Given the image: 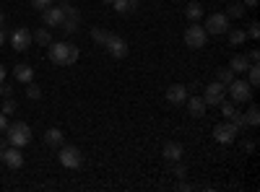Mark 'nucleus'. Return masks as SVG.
<instances>
[{
  "label": "nucleus",
  "mask_w": 260,
  "mask_h": 192,
  "mask_svg": "<svg viewBox=\"0 0 260 192\" xmlns=\"http://www.w3.org/2000/svg\"><path fill=\"white\" fill-rule=\"evenodd\" d=\"M224 96H226V86H224V83H219V81L208 83V86L203 89V101H206V106H219V104L224 101Z\"/></svg>",
  "instance_id": "7"
},
{
  "label": "nucleus",
  "mask_w": 260,
  "mask_h": 192,
  "mask_svg": "<svg viewBox=\"0 0 260 192\" xmlns=\"http://www.w3.org/2000/svg\"><path fill=\"white\" fill-rule=\"evenodd\" d=\"M242 117H245V125H247V127H257V125H260V106H257V104H250L247 112H245Z\"/></svg>",
  "instance_id": "18"
},
{
  "label": "nucleus",
  "mask_w": 260,
  "mask_h": 192,
  "mask_svg": "<svg viewBox=\"0 0 260 192\" xmlns=\"http://www.w3.org/2000/svg\"><path fill=\"white\" fill-rule=\"evenodd\" d=\"M219 106H221V112H224V117H226V120H232V117H234V112H237L234 101H221Z\"/></svg>",
  "instance_id": "29"
},
{
  "label": "nucleus",
  "mask_w": 260,
  "mask_h": 192,
  "mask_svg": "<svg viewBox=\"0 0 260 192\" xmlns=\"http://www.w3.org/2000/svg\"><path fill=\"white\" fill-rule=\"evenodd\" d=\"M216 81L224 83V86H229V83L234 81V73H232L229 68H221V70H216Z\"/></svg>",
  "instance_id": "24"
},
{
  "label": "nucleus",
  "mask_w": 260,
  "mask_h": 192,
  "mask_svg": "<svg viewBox=\"0 0 260 192\" xmlns=\"http://www.w3.org/2000/svg\"><path fill=\"white\" fill-rule=\"evenodd\" d=\"M226 16H229V18H242V16H245V6H242V3H232V6L226 8Z\"/></svg>",
  "instance_id": "26"
},
{
  "label": "nucleus",
  "mask_w": 260,
  "mask_h": 192,
  "mask_svg": "<svg viewBox=\"0 0 260 192\" xmlns=\"http://www.w3.org/2000/svg\"><path fill=\"white\" fill-rule=\"evenodd\" d=\"M185 104H187V112H190L192 117H203V114H206V101H203V96H187Z\"/></svg>",
  "instance_id": "15"
},
{
  "label": "nucleus",
  "mask_w": 260,
  "mask_h": 192,
  "mask_svg": "<svg viewBox=\"0 0 260 192\" xmlns=\"http://www.w3.org/2000/svg\"><path fill=\"white\" fill-rule=\"evenodd\" d=\"M42 21H45V26H50V29H60L62 26V21H65V13H62V8L57 6H50V8H45L42 11Z\"/></svg>",
  "instance_id": "11"
},
{
  "label": "nucleus",
  "mask_w": 260,
  "mask_h": 192,
  "mask_svg": "<svg viewBox=\"0 0 260 192\" xmlns=\"http://www.w3.org/2000/svg\"><path fill=\"white\" fill-rule=\"evenodd\" d=\"M250 68V60H247V55H234L232 57V62H229V70L237 75V73H245Z\"/></svg>",
  "instance_id": "17"
},
{
  "label": "nucleus",
  "mask_w": 260,
  "mask_h": 192,
  "mask_svg": "<svg viewBox=\"0 0 260 192\" xmlns=\"http://www.w3.org/2000/svg\"><path fill=\"white\" fill-rule=\"evenodd\" d=\"M45 143L52 145V148H60L62 145V133L57 130V127H50V130L45 133Z\"/></svg>",
  "instance_id": "20"
},
{
  "label": "nucleus",
  "mask_w": 260,
  "mask_h": 192,
  "mask_svg": "<svg viewBox=\"0 0 260 192\" xmlns=\"http://www.w3.org/2000/svg\"><path fill=\"white\" fill-rule=\"evenodd\" d=\"M31 42H34V36H31V31L26 26H18V29L11 31V47L16 52H26L31 47Z\"/></svg>",
  "instance_id": "8"
},
{
  "label": "nucleus",
  "mask_w": 260,
  "mask_h": 192,
  "mask_svg": "<svg viewBox=\"0 0 260 192\" xmlns=\"http://www.w3.org/2000/svg\"><path fill=\"white\" fill-rule=\"evenodd\" d=\"M6 138H8V143H11V145L24 148V145H29V143H31V127H29L26 122H13V125H8Z\"/></svg>",
  "instance_id": "2"
},
{
  "label": "nucleus",
  "mask_w": 260,
  "mask_h": 192,
  "mask_svg": "<svg viewBox=\"0 0 260 192\" xmlns=\"http://www.w3.org/2000/svg\"><path fill=\"white\" fill-rule=\"evenodd\" d=\"M182 153H185V148H182V143H167L164 148H161V156L167 159V161H180L182 159Z\"/></svg>",
  "instance_id": "14"
},
{
  "label": "nucleus",
  "mask_w": 260,
  "mask_h": 192,
  "mask_svg": "<svg viewBox=\"0 0 260 192\" xmlns=\"http://www.w3.org/2000/svg\"><path fill=\"white\" fill-rule=\"evenodd\" d=\"M8 125H11V122H8V117H6L3 112H0V133H6V130H8Z\"/></svg>",
  "instance_id": "36"
},
{
  "label": "nucleus",
  "mask_w": 260,
  "mask_h": 192,
  "mask_svg": "<svg viewBox=\"0 0 260 192\" xmlns=\"http://www.w3.org/2000/svg\"><path fill=\"white\" fill-rule=\"evenodd\" d=\"M206 42H208L206 29L198 24V21H192V24L185 29V45H187L190 50H203V47H206Z\"/></svg>",
  "instance_id": "3"
},
{
  "label": "nucleus",
  "mask_w": 260,
  "mask_h": 192,
  "mask_svg": "<svg viewBox=\"0 0 260 192\" xmlns=\"http://www.w3.org/2000/svg\"><path fill=\"white\" fill-rule=\"evenodd\" d=\"M242 6H245V8H255L257 0H242Z\"/></svg>",
  "instance_id": "40"
},
{
  "label": "nucleus",
  "mask_w": 260,
  "mask_h": 192,
  "mask_svg": "<svg viewBox=\"0 0 260 192\" xmlns=\"http://www.w3.org/2000/svg\"><path fill=\"white\" fill-rule=\"evenodd\" d=\"M60 8H62V13H65V18H81V13L71 6V3H60Z\"/></svg>",
  "instance_id": "30"
},
{
  "label": "nucleus",
  "mask_w": 260,
  "mask_h": 192,
  "mask_svg": "<svg viewBox=\"0 0 260 192\" xmlns=\"http://www.w3.org/2000/svg\"><path fill=\"white\" fill-rule=\"evenodd\" d=\"M104 47H107V52H110L112 57H117V60H122V57H127V42L122 39V36H117V34H110L107 36V42H104Z\"/></svg>",
  "instance_id": "10"
},
{
  "label": "nucleus",
  "mask_w": 260,
  "mask_h": 192,
  "mask_svg": "<svg viewBox=\"0 0 260 192\" xmlns=\"http://www.w3.org/2000/svg\"><path fill=\"white\" fill-rule=\"evenodd\" d=\"M11 94H13V86H11V83H6V81H3V83H0V96H6V99H8Z\"/></svg>",
  "instance_id": "35"
},
{
  "label": "nucleus",
  "mask_w": 260,
  "mask_h": 192,
  "mask_svg": "<svg viewBox=\"0 0 260 192\" xmlns=\"http://www.w3.org/2000/svg\"><path fill=\"white\" fill-rule=\"evenodd\" d=\"M107 36H110V31H104V29H99V26H94V29H91V39H94V42H99V45H104Z\"/></svg>",
  "instance_id": "28"
},
{
  "label": "nucleus",
  "mask_w": 260,
  "mask_h": 192,
  "mask_svg": "<svg viewBox=\"0 0 260 192\" xmlns=\"http://www.w3.org/2000/svg\"><path fill=\"white\" fill-rule=\"evenodd\" d=\"M31 6H34L37 11H45V8L52 6V0H31Z\"/></svg>",
  "instance_id": "34"
},
{
  "label": "nucleus",
  "mask_w": 260,
  "mask_h": 192,
  "mask_svg": "<svg viewBox=\"0 0 260 192\" xmlns=\"http://www.w3.org/2000/svg\"><path fill=\"white\" fill-rule=\"evenodd\" d=\"M237 133H240V127H237L234 122H219V125L213 127V138L219 140V143H224V145H229L237 138Z\"/></svg>",
  "instance_id": "9"
},
{
  "label": "nucleus",
  "mask_w": 260,
  "mask_h": 192,
  "mask_svg": "<svg viewBox=\"0 0 260 192\" xmlns=\"http://www.w3.org/2000/svg\"><path fill=\"white\" fill-rule=\"evenodd\" d=\"M13 112H16V101L8 96V99H6V104H3V114H6V117H11Z\"/></svg>",
  "instance_id": "32"
},
{
  "label": "nucleus",
  "mask_w": 260,
  "mask_h": 192,
  "mask_svg": "<svg viewBox=\"0 0 260 192\" xmlns=\"http://www.w3.org/2000/svg\"><path fill=\"white\" fill-rule=\"evenodd\" d=\"M229 45L237 47V45H245V39H247V31L245 29H229Z\"/></svg>",
  "instance_id": "21"
},
{
  "label": "nucleus",
  "mask_w": 260,
  "mask_h": 192,
  "mask_svg": "<svg viewBox=\"0 0 260 192\" xmlns=\"http://www.w3.org/2000/svg\"><path fill=\"white\" fill-rule=\"evenodd\" d=\"M57 159L65 169H81V164H83V156H81V151L76 145H60Z\"/></svg>",
  "instance_id": "5"
},
{
  "label": "nucleus",
  "mask_w": 260,
  "mask_h": 192,
  "mask_svg": "<svg viewBox=\"0 0 260 192\" xmlns=\"http://www.w3.org/2000/svg\"><path fill=\"white\" fill-rule=\"evenodd\" d=\"M3 42H6V31L0 29V47H3Z\"/></svg>",
  "instance_id": "42"
},
{
  "label": "nucleus",
  "mask_w": 260,
  "mask_h": 192,
  "mask_svg": "<svg viewBox=\"0 0 260 192\" xmlns=\"http://www.w3.org/2000/svg\"><path fill=\"white\" fill-rule=\"evenodd\" d=\"M185 16H187L190 21H198V18L203 16V6H201V3H190V6L185 8Z\"/></svg>",
  "instance_id": "23"
},
{
  "label": "nucleus",
  "mask_w": 260,
  "mask_h": 192,
  "mask_svg": "<svg viewBox=\"0 0 260 192\" xmlns=\"http://www.w3.org/2000/svg\"><path fill=\"white\" fill-rule=\"evenodd\" d=\"M226 91H229V96H232L234 104H245V101L252 99V86H250L247 81H242V78H234L229 86H226Z\"/></svg>",
  "instance_id": "4"
},
{
  "label": "nucleus",
  "mask_w": 260,
  "mask_h": 192,
  "mask_svg": "<svg viewBox=\"0 0 260 192\" xmlns=\"http://www.w3.org/2000/svg\"><path fill=\"white\" fill-rule=\"evenodd\" d=\"M112 8H115L117 13H133V11L138 8V0H115Z\"/></svg>",
  "instance_id": "19"
},
{
  "label": "nucleus",
  "mask_w": 260,
  "mask_h": 192,
  "mask_svg": "<svg viewBox=\"0 0 260 192\" xmlns=\"http://www.w3.org/2000/svg\"><path fill=\"white\" fill-rule=\"evenodd\" d=\"M31 36L37 39V45H42V47H50L52 45V34L47 29H37V34H31Z\"/></svg>",
  "instance_id": "22"
},
{
  "label": "nucleus",
  "mask_w": 260,
  "mask_h": 192,
  "mask_svg": "<svg viewBox=\"0 0 260 192\" xmlns=\"http://www.w3.org/2000/svg\"><path fill=\"white\" fill-rule=\"evenodd\" d=\"M3 81H6V68L0 65V83H3Z\"/></svg>",
  "instance_id": "41"
},
{
  "label": "nucleus",
  "mask_w": 260,
  "mask_h": 192,
  "mask_svg": "<svg viewBox=\"0 0 260 192\" xmlns=\"http://www.w3.org/2000/svg\"><path fill=\"white\" fill-rule=\"evenodd\" d=\"M247 73H250L247 83H250L252 89H257V83H260V68H257V65H250V68H247Z\"/></svg>",
  "instance_id": "27"
},
{
  "label": "nucleus",
  "mask_w": 260,
  "mask_h": 192,
  "mask_svg": "<svg viewBox=\"0 0 260 192\" xmlns=\"http://www.w3.org/2000/svg\"><path fill=\"white\" fill-rule=\"evenodd\" d=\"M26 96H29V99H39V96H42V89L34 86V83H26Z\"/></svg>",
  "instance_id": "31"
},
{
  "label": "nucleus",
  "mask_w": 260,
  "mask_h": 192,
  "mask_svg": "<svg viewBox=\"0 0 260 192\" xmlns=\"http://www.w3.org/2000/svg\"><path fill=\"white\" fill-rule=\"evenodd\" d=\"M172 174H175V177H185V166H172Z\"/></svg>",
  "instance_id": "38"
},
{
  "label": "nucleus",
  "mask_w": 260,
  "mask_h": 192,
  "mask_svg": "<svg viewBox=\"0 0 260 192\" xmlns=\"http://www.w3.org/2000/svg\"><path fill=\"white\" fill-rule=\"evenodd\" d=\"M3 21H6V16H3V11H0V26H3Z\"/></svg>",
  "instance_id": "43"
},
{
  "label": "nucleus",
  "mask_w": 260,
  "mask_h": 192,
  "mask_svg": "<svg viewBox=\"0 0 260 192\" xmlns=\"http://www.w3.org/2000/svg\"><path fill=\"white\" fill-rule=\"evenodd\" d=\"M13 78H16L18 83H31V81H34V70H31V65H26V62L16 65V68H13Z\"/></svg>",
  "instance_id": "16"
},
{
  "label": "nucleus",
  "mask_w": 260,
  "mask_h": 192,
  "mask_svg": "<svg viewBox=\"0 0 260 192\" xmlns=\"http://www.w3.org/2000/svg\"><path fill=\"white\" fill-rule=\"evenodd\" d=\"M78 21H81V18H65L60 29H62L65 34H76V31H78Z\"/></svg>",
  "instance_id": "25"
},
{
  "label": "nucleus",
  "mask_w": 260,
  "mask_h": 192,
  "mask_svg": "<svg viewBox=\"0 0 260 192\" xmlns=\"http://www.w3.org/2000/svg\"><path fill=\"white\" fill-rule=\"evenodd\" d=\"M50 60L55 62V65H62V68H71L78 62V55L81 50L73 45V42H52L50 45Z\"/></svg>",
  "instance_id": "1"
},
{
  "label": "nucleus",
  "mask_w": 260,
  "mask_h": 192,
  "mask_svg": "<svg viewBox=\"0 0 260 192\" xmlns=\"http://www.w3.org/2000/svg\"><path fill=\"white\" fill-rule=\"evenodd\" d=\"M247 60H250V65H257V60H260V52H257V50H252V52L247 55Z\"/></svg>",
  "instance_id": "37"
},
{
  "label": "nucleus",
  "mask_w": 260,
  "mask_h": 192,
  "mask_svg": "<svg viewBox=\"0 0 260 192\" xmlns=\"http://www.w3.org/2000/svg\"><path fill=\"white\" fill-rule=\"evenodd\" d=\"M102 3H107V6H112V3H115V0H102Z\"/></svg>",
  "instance_id": "44"
},
{
  "label": "nucleus",
  "mask_w": 260,
  "mask_h": 192,
  "mask_svg": "<svg viewBox=\"0 0 260 192\" xmlns=\"http://www.w3.org/2000/svg\"><path fill=\"white\" fill-rule=\"evenodd\" d=\"M206 34H213V36H219V34H226L229 31V16L226 13H211L206 18Z\"/></svg>",
  "instance_id": "6"
},
{
  "label": "nucleus",
  "mask_w": 260,
  "mask_h": 192,
  "mask_svg": "<svg viewBox=\"0 0 260 192\" xmlns=\"http://www.w3.org/2000/svg\"><path fill=\"white\" fill-rule=\"evenodd\" d=\"M3 161H6L8 169H21V166H24V153H21V148L8 145L6 153H3Z\"/></svg>",
  "instance_id": "12"
},
{
  "label": "nucleus",
  "mask_w": 260,
  "mask_h": 192,
  "mask_svg": "<svg viewBox=\"0 0 260 192\" xmlns=\"http://www.w3.org/2000/svg\"><path fill=\"white\" fill-rule=\"evenodd\" d=\"M187 99V89L182 86V83H172V86L167 89V101L169 104H185Z\"/></svg>",
  "instance_id": "13"
},
{
  "label": "nucleus",
  "mask_w": 260,
  "mask_h": 192,
  "mask_svg": "<svg viewBox=\"0 0 260 192\" xmlns=\"http://www.w3.org/2000/svg\"><path fill=\"white\" fill-rule=\"evenodd\" d=\"M11 143H8V138H0V159H3V153H6V148H8Z\"/></svg>",
  "instance_id": "39"
},
{
  "label": "nucleus",
  "mask_w": 260,
  "mask_h": 192,
  "mask_svg": "<svg viewBox=\"0 0 260 192\" xmlns=\"http://www.w3.org/2000/svg\"><path fill=\"white\" fill-rule=\"evenodd\" d=\"M247 36L250 39H257L260 36V24H257V21H252V24L247 26Z\"/></svg>",
  "instance_id": "33"
}]
</instances>
